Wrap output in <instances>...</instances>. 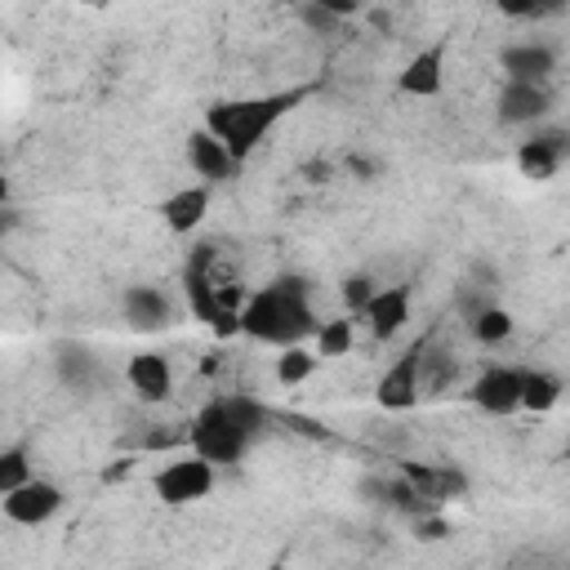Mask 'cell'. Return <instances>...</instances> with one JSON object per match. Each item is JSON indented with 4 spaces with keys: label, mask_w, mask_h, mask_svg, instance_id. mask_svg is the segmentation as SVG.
<instances>
[{
    "label": "cell",
    "mask_w": 570,
    "mask_h": 570,
    "mask_svg": "<svg viewBox=\"0 0 570 570\" xmlns=\"http://www.w3.org/2000/svg\"><path fill=\"white\" fill-rule=\"evenodd\" d=\"M365 325L374 338H392L405 321H410V289L405 285H387V289H374V298L365 303Z\"/></svg>",
    "instance_id": "obj_15"
},
{
    "label": "cell",
    "mask_w": 570,
    "mask_h": 570,
    "mask_svg": "<svg viewBox=\"0 0 570 570\" xmlns=\"http://www.w3.org/2000/svg\"><path fill=\"white\" fill-rule=\"evenodd\" d=\"M120 312H125V321L134 330H165L169 316H174V303L156 285H129L125 298H120Z\"/></svg>",
    "instance_id": "obj_11"
},
{
    "label": "cell",
    "mask_w": 570,
    "mask_h": 570,
    "mask_svg": "<svg viewBox=\"0 0 570 570\" xmlns=\"http://www.w3.org/2000/svg\"><path fill=\"white\" fill-rule=\"evenodd\" d=\"M263 428V405L249 396H223L209 401L196 419H191V454H200L205 463H236L254 432Z\"/></svg>",
    "instance_id": "obj_3"
},
{
    "label": "cell",
    "mask_w": 570,
    "mask_h": 570,
    "mask_svg": "<svg viewBox=\"0 0 570 570\" xmlns=\"http://www.w3.org/2000/svg\"><path fill=\"white\" fill-rule=\"evenodd\" d=\"M205 214H209V187H205V183L178 187L174 196L160 200V223H165L169 232H178V236L196 232V227L205 223Z\"/></svg>",
    "instance_id": "obj_14"
},
{
    "label": "cell",
    "mask_w": 570,
    "mask_h": 570,
    "mask_svg": "<svg viewBox=\"0 0 570 570\" xmlns=\"http://www.w3.org/2000/svg\"><path fill=\"white\" fill-rule=\"evenodd\" d=\"M183 294L196 321H205L214 334H240V316H232L218 303V249L214 245H196V254L183 267Z\"/></svg>",
    "instance_id": "obj_4"
},
{
    "label": "cell",
    "mask_w": 570,
    "mask_h": 570,
    "mask_svg": "<svg viewBox=\"0 0 570 570\" xmlns=\"http://www.w3.org/2000/svg\"><path fill=\"white\" fill-rule=\"evenodd\" d=\"M566 160V134H534L517 147V169L525 178H552Z\"/></svg>",
    "instance_id": "obj_17"
},
{
    "label": "cell",
    "mask_w": 570,
    "mask_h": 570,
    "mask_svg": "<svg viewBox=\"0 0 570 570\" xmlns=\"http://www.w3.org/2000/svg\"><path fill=\"white\" fill-rule=\"evenodd\" d=\"M27 481H31V454H27L22 445L0 450V499H4L9 490L27 485Z\"/></svg>",
    "instance_id": "obj_22"
},
{
    "label": "cell",
    "mask_w": 570,
    "mask_h": 570,
    "mask_svg": "<svg viewBox=\"0 0 570 570\" xmlns=\"http://www.w3.org/2000/svg\"><path fill=\"white\" fill-rule=\"evenodd\" d=\"M267 570H285V566H281V561H272V566H267Z\"/></svg>",
    "instance_id": "obj_26"
},
{
    "label": "cell",
    "mask_w": 570,
    "mask_h": 570,
    "mask_svg": "<svg viewBox=\"0 0 570 570\" xmlns=\"http://www.w3.org/2000/svg\"><path fill=\"white\" fill-rule=\"evenodd\" d=\"M316 356H347L352 343H356V325L347 316H334V321H316Z\"/></svg>",
    "instance_id": "obj_19"
},
{
    "label": "cell",
    "mask_w": 570,
    "mask_h": 570,
    "mask_svg": "<svg viewBox=\"0 0 570 570\" xmlns=\"http://www.w3.org/2000/svg\"><path fill=\"white\" fill-rule=\"evenodd\" d=\"M187 165L200 174L205 187H214V183H223V178L236 174V160L227 156V147L214 134H205V129H191L187 134Z\"/></svg>",
    "instance_id": "obj_13"
},
{
    "label": "cell",
    "mask_w": 570,
    "mask_h": 570,
    "mask_svg": "<svg viewBox=\"0 0 570 570\" xmlns=\"http://www.w3.org/2000/svg\"><path fill=\"white\" fill-rule=\"evenodd\" d=\"M499 67L512 85H548V76L557 71V53L548 45L525 40V45H508L499 53Z\"/></svg>",
    "instance_id": "obj_10"
},
{
    "label": "cell",
    "mask_w": 570,
    "mask_h": 570,
    "mask_svg": "<svg viewBox=\"0 0 570 570\" xmlns=\"http://www.w3.org/2000/svg\"><path fill=\"white\" fill-rule=\"evenodd\" d=\"M374 298V285H370V276H347L343 281V303L352 307V312H365V303Z\"/></svg>",
    "instance_id": "obj_23"
},
{
    "label": "cell",
    "mask_w": 570,
    "mask_h": 570,
    "mask_svg": "<svg viewBox=\"0 0 570 570\" xmlns=\"http://www.w3.org/2000/svg\"><path fill=\"white\" fill-rule=\"evenodd\" d=\"M548 107H552L548 85H512L508 80L499 94V120L503 125H534L548 116Z\"/></svg>",
    "instance_id": "obj_12"
},
{
    "label": "cell",
    "mask_w": 570,
    "mask_h": 570,
    "mask_svg": "<svg viewBox=\"0 0 570 570\" xmlns=\"http://www.w3.org/2000/svg\"><path fill=\"white\" fill-rule=\"evenodd\" d=\"M125 379H129V387H134L142 401H151V405L165 401L169 387H174V370H169V361H165L160 352H138V356H129Z\"/></svg>",
    "instance_id": "obj_16"
},
{
    "label": "cell",
    "mask_w": 570,
    "mask_h": 570,
    "mask_svg": "<svg viewBox=\"0 0 570 570\" xmlns=\"http://www.w3.org/2000/svg\"><path fill=\"white\" fill-rule=\"evenodd\" d=\"M441 85H445V40L419 49V53L401 67V76H396V94H401V98H436Z\"/></svg>",
    "instance_id": "obj_8"
},
{
    "label": "cell",
    "mask_w": 570,
    "mask_h": 570,
    "mask_svg": "<svg viewBox=\"0 0 570 570\" xmlns=\"http://www.w3.org/2000/svg\"><path fill=\"white\" fill-rule=\"evenodd\" d=\"M303 98H307V85H298V89H276V94H254V98H232V102L209 107L200 129L214 134V138L227 147V156L240 165V160H249V151H254Z\"/></svg>",
    "instance_id": "obj_1"
},
{
    "label": "cell",
    "mask_w": 570,
    "mask_h": 570,
    "mask_svg": "<svg viewBox=\"0 0 570 570\" xmlns=\"http://www.w3.org/2000/svg\"><path fill=\"white\" fill-rule=\"evenodd\" d=\"M472 405L485 410V414H512V410H521V370L490 365L472 383Z\"/></svg>",
    "instance_id": "obj_9"
},
{
    "label": "cell",
    "mask_w": 570,
    "mask_h": 570,
    "mask_svg": "<svg viewBox=\"0 0 570 570\" xmlns=\"http://www.w3.org/2000/svg\"><path fill=\"white\" fill-rule=\"evenodd\" d=\"M312 330H316V316H312V303H307V285L298 276L263 285L240 307V334H249L258 343H272V347H298Z\"/></svg>",
    "instance_id": "obj_2"
},
{
    "label": "cell",
    "mask_w": 570,
    "mask_h": 570,
    "mask_svg": "<svg viewBox=\"0 0 570 570\" xmlns=\"http://www.w3.org/2000/svg\"><path fill=\"white\" fill-rule=\"evenodd\" d=\"M561 401V379L548 370H521V410L548 414Z\"/></svg>",
    "instance_id": "obj_18"
},
{
    "label": "cell",
    "mask_w": 570,
    "mask_h": 570,
    "mask_svg": "<svg viewBox=\"0 0 570 570\" xmlns=\"http://www.w3.org/2000/svg\"><path fill=\"white\" fill-rule=\"evenodd\" d=\"M423 347H428V343L405 347V352L383 370V379H379V387H374V396H379L383 410H410V405H419V396H423V387H419Z\"/></svg>",
    "instance_id": "obj_7"
},
{
    "label": "cell",
    "mask_w": 570,
    "mask_h": 570,
    "mask_svg": "<svg viewBox=\"0 0 570 570\" xmlns=\"http://www.w3.org/2000/svg\"><path fill=\"white\" fill-rule=\"evenodd\" d=\"M0 512L13 525H45V521H53L62 512V490L53 481H45V476H31L27 485H18V490H9L0 499Z\"/></svg>",
    "instance_id": "obj_6"
},
{
    "label": "cell",
    "mask_w": 570,
    "mask_h": 570,
    "mask_svg": "<svg viewBox=\"0 0 570 570\" xmlns=\"http://www.w3.org/2000/svg\"><path fill=\"white\" fill-rule=\"evenodd\" d=\"M414 534H419L423 543H441V539L450 534V521H445V517H436V512H419V521H414Z\"/></svg>",
    "instance_id": "obj_24"
},
{
    "label": "cell",
    "mask_w": 570,
    "mask_h": 570,
    "mask_svg": "<svg viewBox=\"0 0 570 570\" xmlns=\"http://www.w3.org/2000/svg\"><path fill=\"white\" fill-rule=\"evenodd\" d=\"M151 490H156L160 503L187 508V503H196L214 490V463H205L200 454H178L151 476Z\"/></svg>",
    "instance_id": "obj_5"
},
{
    "label": "cell",
    "mask_w": 570,
    "mask_h": 570,
    "mask_svg": "<svg viewBox=\"0 0 570 570\" xmlns=\"http://www.w3.org/2000/svg\"><path fill=\"white\" fill-rule=\"evenodd\" d=\"M4 200H9V183L0 178V205H4Z\"/></svg>",
    "instance_id": "obj_25"
},
{
    "label": "cell",
    "mask_w": 570,
    "mask_h": 570,
    "mask_svg": "<svg viewBox=\"0 0 570 570\" xmlns=\"http://www.w3.org/2000/svg\"><path fill=\"white\" fill-rule=\"evenodd\" d=\"M472 334H476V343H490V347L503 343V338H512V312L485 303V307L472 316Z\"/></svg>",
    "instance_id": "obj_20"
},
{
    "label": "cell",
    "mask_w": 570,
    "mask_h": 570,
    "mask_svg": "<svg viewBox=\"0 0 570 570\" xmlns=\"http://www.w3.org/2000/svg\"><path fill=\"white\" fill-rule=\"evenodd\" d=\"M316 374V352H307V347H281V356H276V379L281 383H307Z\"/></svg>",
    "instance_id": "obj_21"
}]
</instances>
